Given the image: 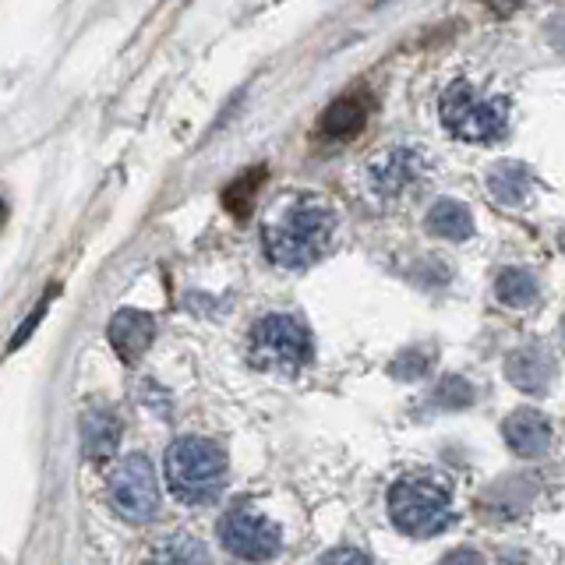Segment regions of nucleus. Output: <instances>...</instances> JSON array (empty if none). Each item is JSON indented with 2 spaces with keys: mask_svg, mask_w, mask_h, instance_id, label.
<instances>
[{
  "mask_svg": "<svg viewBox=\"0 0 565 565\" xmlns=\"http://www.w3.org/2000/svg\"><path fill=\"white\" fill-rule=\"evenodd\" d=\"M364 120H367V103L361 96H343L322 114V135L335 141L353 138L364 128Z\"/></svg>",
  "mask_w": 565,
  "mask_h": 565,
  "instance_id": "nucleus-15",
  "label": "nucleus"
},
{
  "mask_svg": "<svg viewBox=\"0 0 565 565\" xmlns=\"http://www.w3.org/2000/svg\"><path fill=\"white\" fill-rule=\"evenodd\" d=\"M335 212L322 202H297L276 223L265 226V252L282 269H305L332 244Z\"/></svg>",
  "mask_w": 565,
  "mask_h": 565,
  "instance_id": "nucleus-1",
  "label": "nucleus"
},
{
  "mask_svg": "<svg viewBox=\"0 0 565 565\" xmlns=\"http://www.w3.org/2000/svg\"><path fill=\"white\" fill-rule=\"evenodd\" d=\"M537 294H541L537 279L526 269H502L499 279H494V297H499L505 308H530L537 300Z\"/></svg>",
  "mask_w": 565,
  "mask_h": 565,
  "instance_id": "nucleus-16",
  "label": "nucleus"
},
{
  "mask_svg": "<svg viewBox=\"0 0 565 565\" xmlns=\"http://www.w3.org/2000/svg\"><path fill=\"white\" fill-rule=\"evenodd\" d=\"M428 234L441 237V241H470L473 237V216L463 202H452V199H441L428 209Z\"/></svg>",
  "mask_w": 565,
  "mask_h": 565,
  "instance_id": "nucleus-14",
  "label": "nucleus"
},
{
  "mask_svg": "<svg viewBox=\"0 0 565 565\" xmlns=\"http://www.w3.org/2000/svg\"><path fill=\"white\" fill-rule=\"evenodd\" d=\"M441 128L459 141H499L509 128V103L502 96H481L467 78H456L446 85L438 99Z\"/></svg>",
  "mask_w": 565,
  "mask_h": 565,
  "instance_id": "nucleus-2",
  "label": "nucleus"
},
{
  "mask_svg": "<svg viewBox=\"0 0 565 565\" xmlns=\"http://www.w3.org/2000/svg\"><path fill=\"white\" fill-rule=\"evenodd\" d=\"M505 379L520 388V393H547V385L555 379V358L552 350L541 343H526L520 350H512L505 358Z\"/></svg>",
  "mask_w": 565,
  "mask_h": 565,
  "instance_id": "nucleus-9",
  "label": "nucleus"
},
{
  "mask_svg": "<svg viewBox=\"0 0 565 565\" xmlns=\"http://www.w3.org/2000/svg\"><path fill=\"white\" fill-rule=\"evenodd\" d=\"M388 516L406 537H435L452 523L449 491L431 481L406 477L388 491Z\"/></svg>",
  "mask_w": 565,
  "mask_h": 565,
  "instance_id": "nucleus-4",
  "label": "nucleus"
},
{
  "mask_svg": "<svg viewBox=\"0 0 565 565\" xmlns=\"http://www.w3.org/2000/svg\"><path fill=\"white\" fill-rule=\"evenodd\" d=\"M555 46L565 53V22H562V25H555Z\"/></svg>",
  "mask_w": 565,
  "mask_h": 565,
  "instance_id": "nucleus-23",
  "label": "nucleus"
},
{
  "mask_svg": "<svg viewBox=\"0 0 565 565\" xmlns=\"http://www.w3.org/2000/svg\"><path fill=\"white\" fill-rule=\"evenodd\" d=\"M558 247H562V252H565V230H558Z\"/></svg>",
  "mask_w": 565,
  "mask_h": 565,
  "instance_id": "nucleus-24",
  "label": "nucleus"
},
{
  "mask_svg": "<svg viewBox=\"0 0 565 565\" xmlns=\"http://www.w3.org/2000/svg\"><path fill=\"white\" fill-rule=\"evenodd\" d=\"M220 544L241 562H269L279 552L282 534L269 516H262V512L234 509L220 520Z\"/></svg>",
  "mask_w": 565,
  "mask_h": 565,
  "instance_id": "nucleus-8",
  "label": "nucleus"
},
{
  "mask_svg": "<svg viewBox=\"0 0 565 565\" xmlns=\"http://www.w3.org/2000/svg\"><path fill=\"white\" fill-rule=\"evenodd\" d=\"M502 435L509 441V449L523 456V459H537L547 452V446H552V424L544 420L541 411H530V406H523V411H512L502 424Z\"/></svg>",
  "mask_w": 565,
  "mask_h": 565,
  "instance_id": "nucleus-11",
  "label": "nucleus"
},
{
  "mask_svg": "<svg viewBox=\"0 0 565 565\" xmlns=\"http://www.w3.org/2000/svg\"><path fill=\"white\" fill-rule=\"evenodd\" d=\"M488 191L499 205L520 209L530 199V191H534V173H530L523 163L505 159V163H494L488 170Z\"/></svg>",
  "mask_w": 565,
  "mask_h": 565,
  "instance_id": "nucleus-12",
  "label": "nucleus"
},
{
  "mask_svg": "<svg viewBox=\"0 0 565 565\" xmlns=\"http://www.w3.org/2000/svg\"><path fill=\"white\" fill-rule=\"evenodd\" d=\"M562 335H565V318H562Z\"/></svg>",
  "mask_w": 565,
  "mask_h": 565,
  "instance_id": "nucleus-25",
  "label": "nucleus"
},
{
  "mask_svg": "<svg viewBox=\"0 0 565 565\" xmlns=\"http://www.w3.org/2000/svg\"><path fill=\"white\" fill-rule=\"evenodd\" d=\"M167 481L177 499L188 505L212 502L226 488V456L216 441L177 438L167 449Z\"/></svg>",
  "mask_w": 565,
  "mask_h": 565,
  "instance_id": "nucleus-3",
  "label": "nucleus"
},
{
  "mask_svg": "<svg viewBox=\"0 0 565 565\" xmlns=\"http://www.w3.org/2000/svg\"><path fill=\"white\" fill-rule=\"evenodd\" d=\"M428 367H431V353H428V350H403L399 358H396L393 364H388V375L399 379V382H414V379H420Z\"/></svg>",
  "mask_w": 565,
  "mask_h": 565,
  "instance_id": "nucleus-20",
  "label": "nucleus"
},
{
  "mask_svg": "<svg viewBox=\"0 0 565 565\" xmlns=\"http://www.w3.org/2000/svg\"><path fill=\"white\" fill-rule=\"evenodd\" d=\"M431 173V156L420 146H396L385 149L382 156L371 159L367 167V188L375 191V199L396 202L406 191H414L417 184L428 181Z\"/></svg>",
  "mask_w": 565,
  "mask_h": 565,
  "instance_id": "nucleus-7",
  "label": "nucleus"
},
{
  "mask_svg": "<svg viewBox=\"0 0 565 565\" xmlns=\"http://www.w3.org/2000/svg\"><path fill=\"white\" fill-rule=\"evenodd\" d=\"M152 565H209V552L194 537H170L152 552Z\"/></svg>",
  "mask_w": 565,
  "mask_h": 565,
  "instance_id": "nucleus-17",
  "label": "nucleus"
},
{
  "mask_svg": "<svg viewBox=\"0 0 565 565\" xmlns=\"http://www.w3.org/2000/svg\"><path fill=\"white\" fill-rule=\"evenodd\" d=\"M262 177H265V170L258 167V170H247V173H241L234 184H230L226 191H223V202L230 205L241 216V212L252 205V199H255V191H258V184H262Z\"/></svg>",
  "mask_w": 565,
  "mask_h": 565,
  "instance_id": "nucleus-18",
  "label": "nucleus"
},
{
  "mask_svg": "<svg viewBox=\"0 0 565 565\" xmlns=\"http://www.w3.org/2000/svg\"><path fill=\"white\" fill-rule=\"evenodd\" d=\"M441 565H481V555H477L473 547H456V552L441 558Z\"/></svg>",
  "mask_w": 565,
  "mask_h": 565,
  "instance_id": "nucleus-22",
  "label": "nucleus"
},
{
  "mask_svg": "<svg viewBox=\"0 0 565 565\" xmlns=\"http://www.w3.org/2000/svg\"><path fill=\"white\" fill-rule=\"evenodd\" d=\"M435 403L449 406V411H463V406L473 403V385L467 379H459V375L441 379L438 388H435Z\"/></svg>",
  "mask_w": 565,
  "mask_h": 565,
  "instance_id": "nucleus-19",
  "label": "nucleus"
},
{
  "mask_svg": "<svg viewBox=\"0 0 565 565\" xmlns=\"http://www.w3.org/2000/svg\"><path fill=\"white\" fill-rule=\"evenodd\" d=\"M106 335H110V347L117 350V358L124 364H135L141 353L149 350L152 335H156V326L146 311H135V308H120L110 326H106Z\"/></svg>",
  "mask_w": 565,
  "mask_h": 565,
  "instance_id": "nucleus-10",
  "label": "nucleus"
},
{
  "mask_svg": "<svg viewBox=\"0 0 565 565\" xmlns=\"http://www.w3.org/2000/svg\"><path fill=\"white\" fill-rule=\"evenodd\" d=\"M110 505L117 516L128 523H149L159 512V488H156V470L146 456H124L110 473Z\"/></svg>",
  "mask_w": 565,
  "mask_h": 565,
  "instance_id": "nucleus-6",
  "label": "nucleus"
},
{
  "mask_svg": "<svg viewBox=\"0 0 565 565\" xmlns=\"http://www.w3.org/2000/svg\"><path fill=\"white\" fill-rule=\"evenodd\" d=\"M318 565H371V558L358 552V547H335V552H329Z\"/></svg>",
  "mask_w": 565,
  "mask_h": 565,
  "instance_id": "nucleus-21",
  "label": "nucleus"
},
{
  "mask_svg": "<svg viewBox=\"0 0 565 565\" xmlns=\"http://www.w3.org/2000/svg\"><path fill=\"white\" fill-rule=\"evenodd\" d=\"M315 358V343L305 322L294 315H265L252 329V361L258 367H305Z\"/></svg>",
  "mask_w": 565,
  "mask_h": 565,
  "instance_id": "nucleus-5",
  "label": "nucleus"
},
{
  "mask_svg": "<svg viewBox=\"0 0 565 565\" xmlns=\"http://www.w3.org/2000/svg\"><path fill=\"white\" fill-rule=\"evenodd\" d=\"M120 441V420L114 411H88L82 417V452L88 459H106Z\"/></svg>",
  "mask_w": 565,
  "mask_h": 565,
  "instance_id": "nucleus-13",
  "label": "nucleus"
}]
</instances>
